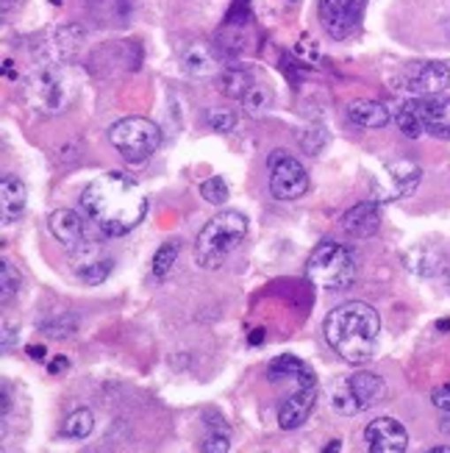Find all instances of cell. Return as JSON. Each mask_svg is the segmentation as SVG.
Listing matches in <instances>:
<instances>
[{
  "instance_id": "15",
  "label": "cell",
  "mask_w": 450,
  "mask_h": 453,
  "mask_svg": "<svg viewBox=\"0 0 450 453\" xmlns=\"http://www.w3.org/2000/svg\"><path fill=\"white\" fill-rule=\"evenodd\" d=\"M267 379L270 381H298V387H317V376L303 359L292 357V353H281L267 365Z\"/></svg>"
},
{
  "instance_id": "14",
  "label": "cell",
  "mask_w": 450,
  "mask_h": 453,
  "mask_svg": "<svg viewBox=\"0 0 450 453\" xmlns=\"http://www.w3.org/2000/svg\"><path fill=\"white\" fill-rule=\"evenodd\" d=\"M386 173H389V189H384L381 201H400V198H408L420 179H423V170L408 162V159H398L393 165H386Z\"/></svg>"
},
{
  "instance_id": "36",
  "label": "cell",
  "mask_w": 450,
  "mask_h": 453,
  "mask_svg": "<svg viewBox=\"0 0 450 453\" xmlns=\"http://www.w3.org/2000/svg\"><path fill=\"white\" fill-rule=\"evenodd\" d=\"M431 401H434V406L439 409V411H450V384H445V387H439V389H434V395H431Z\"/></svg>"
},
{
  "instance_id": "44",
  "label": "cell",
  "mask_w": 450,
  "mask_h": 453,
  "mask_svg": "<svg viewBox=\"0 0 450 453\" xmlns=\"http://www.w3.org/2000/svg\"><path fill=\"white\" fill-rule=\"evenodd\" d=\"M447 284H450V281H447Z\"/></svg>"
},
{
  "instance_id": "34",
  "label": "cell",
  "mask_w": 450,
  "mask_h": 453,
  "mask_svg": "<svg viewBox=\"0 0 450 453\" xmlns=\"http://www.w3.org/2000/svg\"><path fill=\"white\" fill-rule=\"evenodd\" d=\"M42 331L48 334L50 340H67V337H72V334L78 331V318H75V314H62V318L48 320L42 326Z\"/></svg>"
},
{
  "instance_id": "13",
  "label": "cell",
  "mask_w": 450,
  "mask_h": 453,
  "mask_svg": "<svg viewBox=\"0 0 450 453\" xmlns=\"http://www.w3.org/2000/svg\"><path fill=\"white\" fill-rule=\"evenodd\" d=\"M315 401H317V387H298L292 395L281 403L278 409V426L284 431H295L301 428L309 415H311V409H315Z\"/></svg>"
},
{
  "instance_id": "38",
  "label": "cell",
  "mask_w": 450,
  "mask_h": 453,
  "mask_svg": "<svg viewBox=\"0 0 450 453\" xmlns=\"http://www.w3.org/2000/svg\"><path fill=\"white\" fill-rule=\"evenodd\" d=\"M45 348L42 345H28V357L34 359V362H45Z\"/></svg>"
},
{
  "instance_id": "21",
  "label": "cell",
  "mask_w": 450,
  "mask_h": 453,
  "mask_svg": "<svg viewBox=\"0 0 450 453\" xmlns=\"http://www.w3.org/2000/svg\"><path fill=\"white\" fill-rule=\"evenodd\" d=\"M395 123H398L403 136H408V140H420V136L425 134L423 97H412V101L400 104V109L395 111Z\"/></svg>"
},
{
  "instance_id": "30",
  "label": "cell",
  "mask_w": 450,
  "mask_h": 453,
  "mask_svg": "<svg viewBox=\"0 0 450 453\" xmlns=\"http://www.w3.org/2000/svg\"><path fill=\"white\" fill-rule=\"evenodd\" d=\"M179 253H181V245L175 240L164 242L159 250H156V256H153V275H156V279H164V275L172 270L175 259H179Z\"/></svg>"
},
{
  "instance_id": "12",
  "label": "cell",
  "mask_w": 450,
  "mask_h": 453,
  "mask_svg": "<svg viewBox=\"0 0 450 453\" xmlns=\"http://www.w3.org/2000/svg\"><path fill=\"white\" fill-rule=\"evenodd\" d=\"M450 87V67L445 62H423L408 75V89L417 97H434Z\"/></svg>"
},
{
  "instance_id": "17",
  "label": "cell",
  "mask_w": 450,
  "mask_h": 453,
  "mask_svg": "<svg viewBox=\"0 0 450 453\" xmlns=\"http://www.w3.org/2000/svg\"><path fill=\"white\" fill-rule=\"evenodd\" d=\"M26 203H28V189L26 184L17 179V175L6 173L4 179H0V211H4V223H14L19 214L26 211Z\"/></svg>"
},
{
  "instance_id": "33",
  "label": "cell",
  "mask_w": 450,
  "mask_h": 453,
  "mask_svg": "<svg viewBox=\"0 0 450 453\" xmlns=\"http://www.w3.org/2000/svg\"><path fill=\"white\" fill-rule=\"evenodd\" d=\"M201 198L206 203H214V206H220V203L228 201V184H225L223 175H211V179H206L201 184Z\"/></svg>"
},
{
  "instance_id": "4",
  "label": "cell",
  "mask_w": 450,
  "mask_h": 453,
  "mask_svg": "<svg viewBox=\"0 0 450 453\" xmlns=\"http://www.w3.org/2000/svg\"><path fill=\"white\" fill-rule=\"evenodd\" d=\"M248 236V218L237 209H225L201 228L198 242H194V256H198V265L206 270H214L225 262V256L245 242Z\"/></svg>"
},
{
  "instance_id": "8",
  "label": "cell",
  "mask_w": 450,
  "mask_h": 453,
  "mask_svg": "<svg viewBox=\"0 0 450 453\" xmlns=\"http://www.w3.org/2000/svg\"><path fill=\"white\" fill-rule=\"evenodd\" d=\"M367 0H320V23L328 36L347 39L362 26Z\"/></svg>"
},
{
  "instance_id": "28",
  "label": "cell",
  "mask_w": 450,
  "mask_h": 453,
  "mask_svg": "<svg viewBox=\"0 0 450 453\" xmlns=\"http://www.w3.org/2000/svg\"><path fill=\"white\" fill-rule=\"evenodd\" d=\"M19 287H23L19 273L14 270V265L9 259H4V262H0V298H4V306H9L17 298Z\"/></svg>"
},
{
  "instance_id": "26",
  "label": "cell",
  "mask_w": 450,
  "mask_h": 453,
  "mask_svg": "<svg viewBox=\"0 0 450 453\" xmlns=\"http://www.w3.org/2000/svg\"><path fill=\"white\" fill-rule=\"evenodd\" d=\"M95 428V415L89 409H75L72 415H67L65 426H62V434L67 440H87Z\"/></svg>"
},
{
  "instance_id": "40",
  "label": "cell",
  "mask_w": 450,
  "mask_h": 453,
  "mask_svg": "<svg viewBox=\"0 0 450 453\" xmlns=\"http://www.w3.org/2000/svg\"><path fill=\"white\" fill-rule=\"evenodd\" d=\"M439 428L445 431V434H450V411H447V418H445V420L439 423Z\"/></svg>"
},
{
  "instance_id": "16",
  "label": "cell",
  "mask_w": 450,
  "mask_h": 453,
  "mask_svg": "<svg viewBox=\"0 0 450 453\" xmlns=\"http://www.w3.org/2000/svg\"><path fill=\"white\" fill-rule=\"evenodd\" d=\"M347 387L354 392V401H356L359 411L373 409L386 398V384L381 376H376V372H364V370L354 372V376H347Z\"/></svg>"
},
{
  "instance_id": "5",
  "label": "cell",
  "mask_w": 450,
  "mask_h": 453,
  "mask_svg": "<svg viewBox=\"0 0 450 453\" xmlns=\"http://www.w3.org/2000/svg\"><path fill=\"white\" fill-rule=\"evenodd\" d=\"M356 275V256L345 245L325 240L306 259V279L320 289H342Z\"/></svg>"
},
{
  "instance_id": "19",
  "label": "cell",
  "mask_w": 450,
  "mask_h": 453,
  "mask_svg": "<svg viewBox=\"0 0 450 453\" xmlns=\"http://www.w3.org/2000/svg\"><path fill=\"white\" fill-rule=\"evenodd\" d=\"M84 31L78 26H58L50 31V62H67V58L75 56V50L81 48Z\"/></svg>"
},
{
  "instance_id": "43",
  "label": "cell",
  "mask_w": 450,
  "mask_h": 453,
  "mask_svg": "<svg viewBox=\"0 0 450 453\" xmlns=\"http://www.w3.org/2000/svg\"><path fill=\"white\" fill-rule=\"evenodd\" d=\"M50 4H62V0H50Z\"/></svg>"
},
{
  "instance_id": "35",
  "label": "cell",
  "mask_w": 450,
  "mask_h": 453,
  "mask_svg": "<svg viewBox=\"0 0 450 453\" xmlns=\"http://www.w3.org/2000/svg\"><path fill=\"white\" fill-rule=\"evenodd\" d=\"M248 19H250V0H233V6H231L228 17H225V23L242 28Z\"/></svg>"
},
{
  "instance_id": "20",
  "label": "cell",
  "mask_w": 450,
  "mask_h": 453,
  "mask_svg": "<svg viewBox=\"0 0 450 453\" xmlns=\"http://www.w3.org/2000/svg\"><path fill=\"white\" fill-rule=\"evenodd\" d=\"M347 117L362 128H384L393 120L389 109L378 101H354L347 106Z\"/></svg>"
},
{
  "instance_id": "24",
  "label": "cell",
  "mask_w": 450,
  "mask_h": 453,
  "mask_svg": "<svg viewBox=\"0 0 450 453\" xmlns=\"http://www.w3.org/2000/svg\"><path fill=\"white\" fill-rule=\"evenodd\" d=\"M201 450H206V453H225V450H231V428H228V423L220 415L206 418V434H203Z\"/></svg>"
},
{
  "instance_id": "7",
  "label": "cell",
  "mask_w": 450,
  "mask_h": 453,
  "mask_svg": "<svg viewBox=\"0 0 450 453\" xmlns=\"http://www.w3.org/2000/svg\"><path fill=\"white\" fill-rule=\"evenodd\" d=\"M309 189V173L298 159H292L284 150L270 156V192L278 201H298Z\"/></svg>"
},
{
  "instance_id": "10",
  "label": "cell",
  "mask_w": 450,
  "mask_h": 453,
  "mask_svg": "<svg viewBox=\"0 0 450 453\" xmlns=\"http://www.w3.org/2000/svg\"><path fill=\"white\" fill-rule=\"evenodd\" d=\"M84 220H87L84 211L78 214L72 209H58V211L50 214L48 228L67 250H78V248H84V242H87V223Z\"/></svg>"
},
{
  "instance_id": "27",
  "label": "cell",
  "mask_w": 450,
  "mask_h": 453,
  "mask_svg": "<svg viewBox=\"0 0 450 453\" xmlns=\"http://www.w3.org/2000/svg\"><path fill=\"white\" fill-rule=\"evenodd\" d=\"M328 401H331V409H334L337 415H342V418L359 415V406L354 401V392H350V387H347V379H339L334 387H331Z\"/></svg>"
},
{
  "instance_id": "11",
  "label": "cell",
  "mask_w": 450,
  "mask_h": 453,
  "mask_svg": "<svg viewBox=\"0 0 450 453\" xmlns=\"http://www.w3.org/2000/svg\"><path fill=\"white\" fill-rule=\"evenodd\" d=\"M342 228L354 240H367L381 228V203L378 201H362L356 206H350L342 214Z\"/></svg>"
},
{
  "instance_id": "2",
  "label": "cell",
  "mask_w": 450,
  "mask_h": 453,
  "mask_svg": "<svg viewBox=\"0 0 450 453\" xmlns=\"http://www.w3.org/2000/svg\"><path fill=\"white\" fill-rule=\"evenodd\" d=\"M323 331H325V342L334 348L345 362L364 365L376 353L381 318L370 303L350 301L325 314Z\"/></svg>"
},
{
  "instance_id": "1",
  "label": "cell",
  "mask_w": 450,
  "mask_h": 453,
  "mask_svg": "<svg viewBox=\"0 0 450 453\" xmlns=\"http://www.w3.org/2000/svg\"><path fill=\"white\" fill-rule=\"evenodd\" d=\"M81 211L106 236H126L145 220L148 198L128 175L106 173L81 192Z\"/></svg>"
},
{
  "instance_id": "18",
  "label": "cell",
  "mask_w": 450,
  "mask_h": 453,
  "mask_svg": "<svg viewBox=\"0 0 450 453\" xmlns=\"http://www.w3.org/2000/svg\"><path fill=\"white\" fill-rule=\"evenodd\" d=\"M423 114H425V131L439 136V140H450V97L434 95L423 97Z\"/></svg>"
},
{
  "instance_id": "23",
  "label": "cell",
  "mask_w": 450,
  "mask_h": 453,
  "mask_svg": "<svg viewBox=\"0 0 450 453\" xmlns=\"http://www.w3.org/2000/svg\"><path fill=\"white\" fill-rule=\"evenodd\" d=\"M256 84L253 81V75L242 67H228L220 78H217V89L231 97V101H242V97L248 95V89Z\"/></svg>"
},
{
  "instance_id": "3",
  "label": "cell",
  "mask_w": 450,
  "mask_h": 453,
  "mask_svg": "<svg viewBox=\"0 0 450 453\" xmlns=\"http://www.w3.org/2000/svg\"><path fill=\"white\" fill-rule=\"evenodd\" d=\"M28 101L36 111L42 114H62L67 111L75 97H78V81L70 67H65V62H42L39 67H34V73L28 75V87H26Z\"/></svg>"
},
{
  "instance_id": "25",
  "label": "cell",
  "mask_w": 450,
  "mask_h": 453,
  "mask_svg": "<svg viewBox=\"0 0 450 453\" xmlns=\"http://www.w3.org/2000/svg\"><path fill=\"white\" fill-rule=\"evenodd\" d=\"M406 267L423 275V279H434L442 273V253L431 248H415L412 253H406Z\"/></svg>"
},
{
  "instance_id": "39",
  "label": "cell",
  "mask_w": 450,
  "mask_h": 453,
  "mask_svg": "<svg viewBox=\"0 0 450 453\" xmlns=\"http://www.w3.org/2000/svg\"><path fill=\"white\" fill-rule=\"evenodd\" d=\"M4 73H6L9 81H14V78H17V70H14V62H11V58H6V62H4Z\"/></svg>"
},
{
  "instance_id": "9",
  "label": "cell",
  "mask_w": 450,
  "mask_h": 453,
  "mask_svg": "<svg viewBox=\"0 0 450 453\" xmlns=\"http://www.w3.org/2000/svg\"><path fill=\"white\" fill-rule=\"evenodd\" d=\"M364 442L373 453H403L408 448V431L395 418H376L364 428Z\"/></svg>"
},
{
  "instance_id": "41",
  "label": "cell",
  "mask_w": 450,
  "mask_h": 453,
  "mask_svg": "<svg viewBox=\"0 0 450 453\" xmlns=\"http://www.w3.org/2000/svg\"><path fill=\"white\" fill-rule=\"evenodd\" d=\"M264 340V334H262V328H259V334H250V342L256 345V342H262Z\"/></svg>"
},
{
  "instance_id": "22",
  "label": "cell",
  "mask_w": 450,
  "mask_h": 453,
  "mask_svg": "<svg viewBox=\"0 0 450 453\" xmlns=\"http://www.w3.org/2000/svg\"><path fill=\"white\" fill-rule=\"evenodd\" d=\"M181 70L192 78H209L217 70V62H214V53L206 45H192L181 58Z\"/></svg>"
},
{
  "instance_id": "29",
  "label": "cell",
  "mask_w": 450,
  "mask_h": 453,
  "mask_svg": "<svg viewBox=\"0 0 450 453\" xmlns=\"http://www.w3.org/2000/svg\"><path fill=\"white\" fill-rule=\"evenodd\" d=\"M111 267H114L111 259H95L89 265H81L75 273H78V279H81L87 287H97V284H103L109 279Z\"/></svg>"
},
{
  "instance_id": "42",
  "label": "cell",
  "mask_w": 450,
  "mask_h": 453,
  "mask_svg": "<svg viewBox=\"0 0 450 453\" xmlns=\"http://www.w3.org/2000/svg\"><path fill=\"white\" fill-rule=\"evenodd\" d=\"M431 453H450V445H439V448H431Z\"/></svg>"
},
{
  "instance_id": "6",
  "label": "cell",
  "mask_w": 450,
  "mask_h": 453,
  "mask_svg": "<svg viewBox=\"0 0 450 453\" xmlns=\"http://www.w3.org/2000/svg\"><path fill=\"white\" fill-rule=\"evenodd\" d=\"M109 142L131 165H142L162 145V131L148 117H126L109 128Z\"/></svg>"
},
{
  "instance_id": "37",
  "label": "cell",
  "mask_w": 450,
  "mask_h": 453,
  "mask_svg": "<svg viewBox=\"0 0 450 453\" xmlns=\"http://www.w3.org/2000/svg\"><path fill=\"white\" fill-rule=\"evenodd\" d=\"M65 370H70V359H65V357H58V359H53V362L48 365V372H50V376H58V372H65Z\"/></svg>"
},
{
  "instance_id": "32",
  "label": "cell",
  "mask_w": 450,
  "mask_h": 453,
  "mask_svg": "<svg viewBox=\"0 0 450 453\" xmlns=\"http://www.w3.org/2000/svg\"><path fill=\"white\" fill-rule=\"evenodd\" d=\"M270 101H272L270 89H267L264 84H253V87L248 89V95L242 97V106H245L253 117H256V114H262V111L270 109Z\"/></svg>"
},
{
  "instance_id": "31",
  "label": "cell",
  "mask_w": 450,
  "mask_h": 453,
  "mask_svg": "<svg viewBox=\"0 0 450 453\" xmlns=\"http://www.w3.org/2000/svg\"><path fill=\"white\" fill-rule=\"evenodd\" d=\"M237 120H240V117L233 109H209L206 111V126L211 131H217V134L233 131V128H237Z\"/></svg>"
}]
</instances>
